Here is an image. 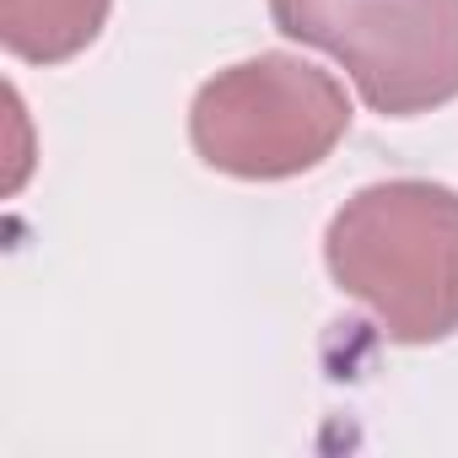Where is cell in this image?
Segmentation results:
<instances>
[{"instance_id":"obj_1","label":"cell","mask_w":458,"mask_h":458,"mask_svg":"<svg viewBox=\"0 0 458 458\" xmlns=\"http://www.w3.org/2000/svg\"><path fill=\"white\" fill-rule=\"evenodd\" d=\"M324 265L388 340L437 345L458 335V189L388 178L356 189L324 233Z\"/></svg>"},{"instance_id":"obj_2","label":"cell","mask_w":458,"mask_h":458,"mask_svg":"<svg viewBox=\"0 0 458 458\" xmlns=\"http://www.w3.org/2000/svg\"><path fill=\"white\" fill-rule=\"evenodd\" d=\"M351 130L345 87L297 60L254 55L216 71L189 103V140L205 167L249 183H276L318 167Z\"/></svg>"},{"instance_id":"obj_4","label":"cell","mask_w":458,"mask_h":458,"mask_svg":"<svg viewBox=\"0 0 458 458\" xmlns=\"http://www.w3.org/2000/svg\"><path fill=\"white\" fill-rule=\"evenodd\" d=\"M114 0H0V44L28 65H60L98 44Z\"/></svg>"},{"instance_id":"obj_3","label":"cell","mask_w":458,"mask_h":458,"mask_svg":"<svg viewBox=\"0 0 458 458\" xmlns=\"http://www.w3.org/2000/svg\"><path fill=\"white\" fill-rule=\"evenodd\" d=\"M270 22L335 55L383 119L458 98V0H270Z\"/></svg>"}]
</instances>
